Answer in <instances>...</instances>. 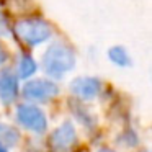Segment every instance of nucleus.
Returning a JSON list of instances; mask_svg holds the SVG:
<instances>
[{"instance_id": "obj_5", "label": "nucleus", "mask_w": 152, "mask_h": 152, "mask_svg": "<svg viewBox=\"0 0 152 152\" xmlns=\"http://www.w3.org/2000/svg\"><path fill=\"white\" fill-rule=\"evenodd\" d=\"M49 145L53 152H72L77 145V132L72 123L64 121L54 129L49 137Z\"/></svg>"}, {"instance_id": "obj_6", "label": "nucleus", "mask_w": 152, "mask_h": 152, "mask_svg": "<svg viewBox=\"0 0 152 152\" xmlns=\"http://www.w3.org/2000/svg\"><path fill=\"white\" fill-rule=\"evenodd\" d=\"M70 92L80 100H93L102 92V80L96 77H77L70 82Z\"/></svg>"}, {"instance_id": "obj_7", "label": "nucleus", "mask_w": 152, "mask_h": 152, "mask_svg": "<svg viewBox=\"0 0 152 152\" xmlns=\"http://www.w3.org/2000/svg\"><path fill=\"white\" fill-rule=\"evenodd\" d=\"M20 93L18 85V75L12 69L0 70V102L4 105H10L17 100Z\"/></svg>"}, {"instance_id": "obj_12", "label": "nucleus", "mask_w": 152, "mask_h": 152, "mask_svg": "<svg viewBox=\"0 0 152 152\" xmlns=\"http://www.w3.org/2000/svg\"><path fill=\"white\" fill-rule=\"evenodd\" d=\"M5 61H7V53H5L4 48L0 46V66H2V64H4Z\"/></svg>"}, {"instance_id": "obj_4", "label": "nucleus", "mask_w": 152, "mask_h": 152, "mask_svg": "<svg viewBox=\"0 0 152 152\" xmlns=\"http://www.w3.org/2000/svg\"><path fill=\"white\" fill-rule=\"evenodd\" d=\"M17 121L25 129L36 134H43L48 129V118L41 108L31 103H23L17 108Z\"/></svg>"}, {"instance_id": "obj_11", "label": "nucleus", "mask_w": 152, "mask_h": 152, "mask_svg": "<svg viewBox=\"0 0 152 152\" xmlns=\"http://www.w3.org/2000/svg\"><path fill=\"white\" fill-rule=\"evenodd\" d=\"M8 33V26H7V21H5L4 15H0V36Z\"/></svg>"}, {"instance_id": "obj_10", "label": "nucleus", "mask_w": 152, "mask_h": 152, "mask_svg": "<svg viewBox=\"0 0 152 152\" xmlns=\"http://www.w3.org/2000/svg\"><path fill=\"white\" fill-rule=\"evenodd\" d=\"M108 59L118 67H129L132 64L131 56L123 46H113L108 49Z\"/></svg>"}, {"instance_id": "obj_3", "label": "nucleus", "mask_w": 152, "mask_h": 152, "mask_svg": "<svg viewBox=\"0 0 152 152\" xmlns=\"http://www.w3.org/2000/svg\"><path fill=\"white\" fill-rule=\"evenodd\" d=\"M59 93V87L54 80L49 79H34L28 80L21 88V95L25 100L33 103H44L53 100Z\"/></svg>"}, {"instance_id": "obj_8", "label": "nucleus", "mask_w": 152, "mask_h": 152, "mask_svg": "<svg viewBox=\"0 0 152 152\" xmlns=\"http://www.w3.org/2000/svg\"><path fill=\"white\" fill-rule=\"evenodd\" d=\"M20 141V132L5 123H0V145L5 149H12Z\"/></svg>"}, {"instance_id": "obj_9", "label": "nucleus", "mask_w": 152, "mask_h": 152, "mask_svg": "<svg viewBox=\"0 0 152 152\" xmlns=\"http://www.w3.org/2000/svg\"><path fill=\"white\" fill-rule=\"evenodd\" d=\"M36 70H38V64L30 54H23V56H20V59H18V66H17L18 79H30Z\"/></svg>"}, {"instance_id": "obj_13", "label": "nucleus", "mask_w": 152, "mask_h": 152, "mask_svg": "<svg viewBox=\"0 0 152 152\" xmlns=\"http://www.w3.org/2000/svg\"><path fill=\"white\" fill-rule=\"evenodd\" d=\"M98 152H113V151H111V149H106V147H103V149H100Z\"/></svg>"}, {"instance_id": "obj_2", "label": "nucleus", "mask_w": 152, "mask_h": 152, "mask_svg": "<svg viewBox=\"0 0 152 152\" xmlns=\"http://www.w3.org/2000/svg\"><path fill=\"white\" fill-rule=\"evenodd\" d=\"M13 31L18 39L30 48L46 43L53 34V30L48 25V21L41 20V18H23V20L17 21Z\"/></svg>"}, {"instance_id": "obj_14", "label": "nucleus", "mask_w": 152, "mask_h": 152, "mask_svg": "<svg viewBox=\"0 0 152 152\" xmlns=\"http://www.w3.org/2000/svg\"><path fill=\"white\" fill-rule=\"evenodd\" d=\"M0 152H8V149H5V147H2V145H0Z\"/></svg>"}, {"instance_id": "obj_1", "label": "nucleus", "mask_w": 152, "mask_h": 152, "mask_svg": "<svg viewBox=\"0 0 152 152\" xmlns=\"http://www.w3.org/2000/svg\"><path fill=\"white\" fill-rule=\"evenodd\" d=\"M75 67V54L64 43H53L43 56V69L53 79H62Z\"/></svg>"}]
</instances>
